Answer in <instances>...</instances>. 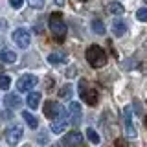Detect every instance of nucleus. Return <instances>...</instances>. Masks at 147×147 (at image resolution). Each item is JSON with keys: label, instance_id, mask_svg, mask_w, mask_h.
Returning a JSON list of instances; mask_svg holds the SVG:
<instances>
[{"label": "nucleus", "instance_id": "obj_1", "mask_svg": "<svg viewBox=\"0 0 147 147\" xmlns=\"http://www.w3.org/2000/svg\"><path fill=\"white\" fill-rule=\"evenodd\" d=\"M85 57H86V61H88V64L92 68H101V66L107 64V53H105V50L99 44L88 46L86 52H85Z\"/></svg>", "mask_w": 147, "mask_h": 147}, {"label": "nucleus", "instance_id": "obj_2", "mask_svg": "<svg viewBox=\"0 0 147 147\" xmlns=\"http://www.w3.org/2000/svg\"><path fill=\"white\" fill-rule=\"evenodd\" d=\"M50 30H52V33L57 40H63L64 37H66V24H64L61 13L55 11V13L50 15Z\"/></svg>", "mask_w": 147, "mask_h": 147}, {"label": "nucleus", "instance_id": "obj_3", "mask_svg": "<svg viewBox=\"0 0 147 147\" xmlns=\"http://www.w3.org/2000/svg\"><path fill=\"white\" fill-rule=\"evenodd\" d=\"M37 83H39V77L37 76H33V74H24V76L18 77V81H17V90L18 92H30Z\"/></svg>", "mask_w": 147, "mask_h": 147}, {"label": "nucleus", "instance_id": "obj_4", "mask_svg": "<svg viewBox=\"0 0 147 147\" xmlns=\"http://www.w3.org/2000/svg\"><path fill=\"white\" fill-rule=\"evenodd\" d=\"M30 40H31V35L24 28H18V30L13 31V42H15L18 48H28V46H30Z\"/></svg>", "mask_w": 147, "mask_h": 147}, {"label": "nucleus", "instance_id": "obj_5", "mask_svg": "<svg viewBox=\"0 0 147 147\" xmlns=\"http://www.w3.org/2000/svg\"><path fill=\"white\" fill-rule=\"evenodd\" d=\"M22 127H18V125H13V127H9L7 131H6V142L9 145H17L18 142H20V138H22Z\"/></svg>", "mask_w": 147, "mask_h": 147}, {"label": "nucleus", "instance_id": "obj_6", "mask_svg": "<svg viewBox=\"0 0 147 147\" xmlns=\"http://www.w3.org/2000/svg\"><path fill=\"white\" fill-rule=\"evenodd\" d=\"M66 127H68V119H66V114H64V110H63L57 118H53L50 129H52V132L59 134V132H64V129H66Z\"/></svg>", "mask_w": 147, "mask_h": 147}, {"label": "nucleus", "instance_id": "obj_7", "mask_svg": "<svg viewBox=\"0 0 147 147\" xmlns=\"http://www.w3.org/2000/svg\"><path fill=\"white\" fill-rule=\"evenodd\" d=\"M61 112H63V107L59 103H55V101H46L44 103V116L46 118L53 119V118H57Z\"/></svg>", "mask_w": 147, "mask_h": 147}, {"label": "nucleus", "instance_id": "obj_8", "mask_svg": "<svg viewBox=\"0 0 147 147\" xmlns=\"http://www.w3.org/2000/svg\"><path fill=\"white\" fill-rule=\"evenodd\" d=\"M123 116H125V132L129 138H136V129L134 125H132V112H131V107H125V110H123Z\"/></svg>", "mask_w": 147, "mask_h": 147}, {"label": "nucleus", "instance_id": "obj_9", "mask_svg": "<svg viewBox=\"0 0 147 147\" xmlns=\"http://www.w3.org/2000/svg\"><path fill=\"white\" fill-rule=\"evenodd\" d=\"M68 114H70V119L68 121L74 123V125H77V123L81 121V105L79 103H76V101H72L70 103V107H68Z\"/></svg>", "mask_w": 147, "mask_h": 147}, {"label": "nucleus", "instance_id": "obj_10", "mask_svg": "<svg viewBox=\"0 0 147 147\" xmlns=\"http://www.w3.org/2000/svg\"><path fill=\"white\" fill-rule=\"evenodd\" d=\"M83 144V134L79 131H72L64 136V145H70V147H79Z\"/></svg>", "mask_w": 147, "mask_h": 147}, {"label": "nucleus", "instance_id": "obj_11", "mask_svg": "<svg viewBox=\"0 0 147 147\" xmlns=\"http://www.w3.org/2000/svg\"><path fill=\"white\" fill-rule=\"evenodd\" d=\"M81 99L86 101L90 107H94V105H98V101H99V94H98V90L88 88V90H85V92L81 94Z\"/></svg>", "mask_w": 147, "mask_h": 147}, {"label": "nucleus", "instance_id": "obj_12", "mask_svg": "<svg viewBox=\"0 0 147 147\" xmlns=\"http://www.w3.org/2000/svg\"><path fill=\"white\" fill-rule=\"evenodd\" d=\"M112 33L116 37H121L127 33V24L123 20H119V18H116V20L112 22Z\"/></svg>", "mask_w": 147, "mask_h": 147}, {"label": "nucleus", "instance_id": "obj_13", "mask_svg": "<svg viewBox=\"0 0 147 147\" xmlns=\"http://www.w3.org/2000/svg\"><path fill=\"white\" fill-rule=\"evenodd\" d=\"M4 103H6V107L7 109H17V107H20V98H18V94H7L6 98H4Z\"/></svg>", "mask_w": 147, "mask_h": 147}, {"label": "nucleus", "instance_id": "obj_14", "mask_svg": "<svg viewBox=\"0 0 147 147\" xmlns=\"http://www.w3.org/2000/svg\"><path fill=\"white\" fill-rule=\"evenodd\" d=\"M26 103H28L30 109H37L39 103H40V92H30L28 98H26Z\"/></svg>", "mask_w": 147, "mask_h": 147}, {"label": "nucleus", "instance_id": "obj_15", "mask_svg": "<svg viewBox=\"0 0 147 147\" xmlns=\"http://www.w3.org/2000/svg\"><path fill=\"white\" fill-rule=\"evenodd\" d=\"M0 61L2 63H15L17 61V53L15 52H11V50H2L0 52Z\"/></svg>", "mask_w": 147, "mask_h": 147}, {"label": "nucleus", "instance_id": "obj_16", "mask_svg": "<svg viewBox=\"0 0 147 147\" xmlns=\"http://www.w3.org/2000/svg\"><path fill=\"white\" fill-rule=\"evenodd\" d=\"M22 118H24V121H26V123H28V125H30L31 129H37V127H39V119H37V118H35L31 112L24 110V112H22Z\"/></svg>", "mask_w": 147, "mask_h": 147}, {"label": "nucleus", "instance_id": "obj_17", "mask_svg": "<svg viewBox=\"0 0 147 147\" xmlns=\"http://www.w3.org/2000/svg\"><path fill=\"white\" fill-rule=\"evenodd\" d=\"M64 61H66V53L55 52V53H50L48 55V63H52V64H61Z\"/></svg>", "mask_w": 147, "mask_h": 147}, {"label": "nucleus", "instance_id": "obj_18", "mask_svg": "<svg viewBox=\"0 0 147 147\" xmlns=\"http://www.w3.org/2000/svg\"><path fill=\"white\" fill-rule=\"evenodd\" d=\"M92 30H94V33H98V35H103L105 33V24L99 20V18H92Z\"/></svg>", "mask_w": 147, "mask_h": 147}, {"label": "nucleus", "instance_id": "obj_19", "mask_svg": "<svg viewBox=\"0 0 147 147\" xmlns=\"http://www.w3.org/2000/svg\"><path fill=\"white\" fill-rule=\"evenodd\" d=\"M109 11L112 13V15H123L125 7H123V4H119V2H110L109 4Z\"/></svg>", "mask_w": 147, "mask_h": 147}, {"label": "nucleus", "instance_id": "obj_20", "mask_svg": "<svg viewBox=\"0 0 147 147\" xmlns=\"http://www.w3.org/2000/svg\"><path fill=\"white\" fill-rule=\"evenodd\" d=\"M72 85H64L61 90H59V98H63V99H70L72 98Z\"/></svg>", "mask_w": 147, "mask_h": 147}, {"label": "nucleus", "instance_id": "obj_21", "mask_svg": "<svg viewBox=\"0 0 147 147\" xmlns=\"http://www.w3.org/2000/svg\"><path fill=\"white\" fill-rule=\"evenodd\" d=\"M86 136H88V140L92 142L94 145H98L99 142H101V138H99V134L94 131V129H86Z\"/></svg>", "mask_w": 147, "mask_h": 147}, {"label": "nucleus", "instance_id": "obj_22", "mask_svg": "<svg viewBox=\"0 0 147 147\" xmlns=\"http://www.w3.org/2000/svg\"><path fill=\"white\" fill-rule=\"evenodd\" d=\"M11 85V77L9 76H0V90H7Z\"/></svg>", "mask_w": 147, "mask_h": 147}, {"label": "nucleus", "instance_id": "obj_23", "mask_svg": "<svg viewBox=\"0 0 147 147\" xmlns=\"http://www.w3.org/2000/svg\"><path fill=\"white\" fill-rule=\"evenodd\" d=\"M136 18L138 20H142V22H145L147 20V7H140L136 11Z\"/></svg>", "mask_w": 147, "mask_h": 147}, {"label": "nucleus", "instance_id": "obj_24", "mask_svg": "<svg viewBox=\"0 0 147 147\" xmlns=\"http://www.w3.org/2000/svg\"><path fill=\"white\" fill-rule=\"evenodd\" d=\"M28 4L33 9H42L44 7V0H28Z\"/></svg>", "mask_w": 147, "mask_h": 147}, {"label": "nucleus", "instance_id": "obj_25", "mask_svg": "<svg viewBox=\"0 0 147 147\" xmlns=\"http://www.w3.org/2000/svg\"><path fill=\"white\" fill-rule=\"evenodd\" d=\"M9 4H11L13 9H20L22 4H24V0H9Z\"/></svg>", "mask_w": 147, "mask_h": 147}, {"label": "nucleus", "instance_id": "obj_26", "mask_svg": "<svg viewBox=\"0 0 147 147\" xmlns=\"http://www.w3.org/2000/svg\"><path fill=\"white\" fill-rule=\"evenodd\" d=\"M114 145H116V147H127V140H123V138H118V140L114 142Z\"/></svg>", "mask_w": 147, "mask_h": 147}, {"label": "nucleus", "instance_id": "obj_27", "mask_svg": "<svg viewBox=\"0 0 147 147\" xmlns=\"http://www.w3.org/2000/svg\"><path fill=\"white\" fill-rule=\"evenodd\" d=\"M53 2H55V4H57V6H59V7H61V6H64V0H53Z\"/></svg>", "mask_w": 147, "mask_h": 147}, {"label": "nucleus", "instance_id": "obj_28", "mask_svg": "<svg viewBox=\"0 0 147 147\" xmlns=\"http://www.w3.org/2000/svg\"><path fill=\"white\" fill-rule=\"evenodd\" d=\"M74 74H76V68H70V70H68V74H66V76H70V77H72Z\"/></svg>", "mask_w": 147, "mask_h": 147}, {"label": "nucleus", "instance_id": "obj_29", "mask_svg": "<svg viewBox=\"0 0 147 147\" xmlns=\"http://www.w3.org/2000/svg\"><path fill=\"white\" fill-rule=\"evenodd\" d=\"M145 127H147V116H145Z\"/></svg>", "mask_w": 147, "mask_h": 147}, {"label": "nucleus", "instance_id": "obj_30", "mask_svg": "<svg viewBox=\"0 0 147 147\" xmlns=\"http://www.w3.org/2000/svg\"><path fill=\"white\" fill-rule=\"evenodd\" d=\"M50 147H59V145H50Z\"/></svg>", "mask_w": 147, "mask_h": 147}, {"label": "nucleus", "instance_id": "obj_31", "mask_svg": "<svg viewBox=\"0 0 147 147\" xmlns=\"http://www.w3.org/2000/svg\"><path fill=\"white\" fill-rule=\"evenodd\" d=\"M79 2H86V0H79Z\"/></svg>", "mask_w": 147, "mask_h": 147}, {"label": "nucleus", "instance_id": "obj_32", "mask_svg": "<svg viewBox=\"0 0 147 147\" xmlns=\"http://www.w3.org/2000/svg\"><path fill=\"white\" fill-rule=\"evenodd\" d=\"M0 72H2V66H0Z\"/></svg>", "mask_w": 147, "mask_h": 147}]
</instances>
